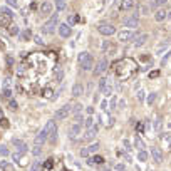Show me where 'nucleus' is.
<instances>
[{
    "mask_svg": "<svg viewBox=\"0 0 171 171\" xmlns=\"http://www.w3.org/2000/svg\"><path fill=\"white\" fill-rule=\"evenodd\" d=\"M81 131H82V124L81 123H74L72 126H69L67 129V137L70 141H76L79 136H81Z\"/></svg>",
    "mask_w": 171,
    "mask_h": 171,
    "instance_id": "0eeeda50",
    "label": "nucleus"
},
{
    "mask_svg": "<svg viewBox=\"0 0 171 171\" xmlns=\"http://www.w3.org/2000/svg\"><path fill=\"white\" fill-rule=\"evenodd\" d=\"M133 7H134V0H121V5H119L121 10H129Z\"/></svg>",
    "mask_w": 171,
    "mask_h": 171,
    "instance_id": "6ab92c4d",
    "label": "nucleus"
},
{
    "mask_svg": "<svg viewBox=\"0 0 171 171\" xmlns=\"http://www.w3.org/2000/svg\"><path fill=\"white\" fill-rule=\"evenodd\" d=\"M166 2H168V0H153V2H151V9H154V10L161 9L163 5H166Z\"/></svg>",
    "mask_w": 171,
    "mask_h": 171,
    "instance_id": "412c9836",
    "label": "nucleus"
},
{
    "mask_svg": "<svg viewBox=\"0 0 171 171\" xmlns=\"http://www.w3.org/2000/svg\"><path fill=\"white\" fill-rule=\"evenodd\" d=\"M10 24H12V19L10 17L0 14V27H10Z\"/></svg>",
    "mask_w": 171,
    "mask_h": 171,
    "instance_id": "aec40b11",
    "label": "nucleus"
},
{
    "mask_svg": "<svg viewBox=\"0 0 171 171\" xmlns=\"http://www.w3.org/2000/svg\"><path fill=\"white\" fill-rule=\"evenodd\" d=\"M62 79H64V69H57V72H56V81L61 82Z\"/></svg>",
    "mask_w": 171,
    "mask_h": 171,
    "instance_id": "e433bc0d",
    "label": "nucleus"
},
{
    "mask_svg": "<svg viewBox=\"0 0 171 171\" xmlns=\"http://www.w3.org/2000/svg\"><path fill=\"white\" fill-rule=\"evenodd\" d=\"M104 171H112V169H104Z\"/></svg>",
    "mask_w": 171,
    "mask_h": 171,
    "instance_id": "680f3d73",
    "label": "nucleus"
},
{
    "mask_svg": "<svg viewBox=\"0 0 171 171\" xmlns=\"http://www.w3.org/2000/svg\"><path fill=\"white\" fill-rule=\"evenodd\" d=\"M89 149H87V148H82L81 149V151H79V156H81V158H89Z\"/></svg>",
    "mask_w": 171,
    "mask_h": 171,
    "instance_id": "a19ab883",
    "label": "nucleus"
},
{
    "mask_svg": "<svg viewBox=\"0 0 171 171\" xmlns=\"http://www.w3.org/2000/svg\"><path fill=\"white\" fill-rule=\"evenodd\" d=\"M116 104H118V97H111V109H116Z\"/></svg>",
    "mask_w": 171,
    "mask_h": 171,
    "instance_id": "3c124183",
    "label": "nucleus"
},
{
    "mask_svg": "<svg viewBox=\"0 0 171 171\" xmlns=\"http://www.w3.org/2000/svg\"><path fill=\"white\" fill-rule=\"evenodd\" d=\"M84 124H86V128H87V129H89V128H92V126H94V121H92V118H87Z\"/></svg>",
    "mask_w": 171,
    "mask_h": 171,
    "instance_id": "49530a36",
    "label": "nucleus"
},
{
    "mask_svg": "<svg viewBox=\"0 0 171 171\" xmlns=\"http://www.w3.org/2000/svg\"><path fill=\"white\" fill-rule=\"evenodd\" d=\"M169 57H171V51H169V52H168V54H166V56L161 59V65H164L166 62H168V59H169Z\"/></svg>",
    "mask_w": 171,
    "mask_h": 171,
    "instance_id": "8fccbe9b",
    "label": "nucleus"
},
{
    "mask_svg": "<svg viewBox=\"0 0 171 171\" xmlns=\"http://www.w3.org/2000/svg\"><path fill=\"white\" fill-rule=\"evenodd\" d=\"M39 168H40V163H39V161H34V163L30 164V168H29V171H37Z\"/></svg>",
    "mask_w": 171,
    "mask_h": 171,
    "instance_id": "37998d69",
    "label": "nucleus"
},
{
    "mask_svg": "<svg viewBox=\"0 0 171 171\" xmlns=\"http://www.w3.org/2000/svg\"><path fill=\"white\" fill-rule=\"evenodd\" d=\"M5 2H7V5L14 7V9H19V3H17V0H5Z\"/></svg>",
    "mask_w": 171,
    "mask_h": 171,
    "instance_id": "c03bdc74",
    "label": "nucleus"
},
{
    "mask_svg": "<svg viewBox=\"0 0 171 171\" xmlns=\"http://www.w3.org/2000/svg\"><path fill=\"white\" fill-rule=\"evenodd\" d=\"M51 164H52V160H49V161L44 164V168H45V169H49V168H51Z\"/></svg>",
    "mask_w": 171,
    "mask_h": 171,
    "instance_id": "5fc2aeb1",
    "label": "nucleus"
},
{
    "mask_svg": "<svg viewBox=\"0 0 171 171\" xmlns=\"http://www.w3.org/2000/svg\"><path fill=\"white\" fill-rule=\"evenodd\" d=\"M134 139H136V141H134V144L137 146V148H139V149H144V141H143V139H141V137H139V136H136V137H134Z\"/></svg>",
    "mask_w": 171,
    "mask_h": 171,
    "instance_id": "4c0bfd02",
    "label": "nucleus"
},
{
    "mask_svg": "<svg viewBox=\"0 0 171 171\" xmlns=\"http://www.w3.org/2000/svg\"><path fill=\"white\" fill-rule=\"evenodd\" d=\"M86 112H87V114H89V116H91V114H94V107H92V106L86 107Z\"/></svg>",
    "mask_w": 171,
    "mask_h": 171,
    "instance_id": "864d4df0",
    "label": "nucleus"
},
{
    "mask_svg": "<svg viewBox=\"0 0 171 171\" xmlns=\"http://www.w3.org/2000/svg\"><path fill=\"white\" fill-rule=\"evenodd\" d=\"M12 144H14V148L17 149L19 153L27 154V151H29V146H27V143H24L22 139H12Z\"/></svg>",
    "mask_w": 171,
    "mask_h": 171,
    "instance_id": "ddd939ff",
    "label": "nucleus"
},
{
    "mask_svg": "<svg viewBox=\"0 0 171 171\" xmlns=\"http://www.w3.org/2000/svg\"><path fill=\"white\" fill-rule=\"evenodd\" d=\"M54 128H57V124H56V121H54V119H51V121H49V123H47V124H45V126L42 128V131H40L39 134L35 136L34 143L42 146V144L45 143V141L49 139V134L52 133V129H54Z\"/></svg>",
    "mask_w": 171,
    "mask_h": 171,
    "instance_id": "f257e3e1",
    "label": "nucleus"
},
{
    "mask_svg": "<svg viewBox=\"0 0 171 171\" xmlns=\"http://www.w3.org/2000/svg\"><path fill=\"white\" fill-rule=\"evenodd\" d=\"M168 19L171 20V12H169V14H166V20H168Z\"/></svg>",
    "mask_w": 171,
    "mask_h": 171,
    "instance_id": "bf43d9fd",
    "label": "nucleus"
},
{
    "mask_svg": "<svg viewBox=\"0 0 171 171\" xmlns=\"http://www.w3.org/2000/svg\"><path fill=\"white\" fill-rule=\"evenodd\" d=\"M168 47H169V44H168V42H166V44H161V45H160V47H158V51H156V54H158V56H161V54H163V52H164V51H168Z\"/></svg>",
    "mask_w": 171,
    "mask_h": 171,
    "instance_id": "473e14b6",
    "label": "nucleus"
},
{
    "mask_svg": "<svg viewBox=\"0 0 171 171\" xmlns=\"http://www.w3.org/2000/svg\"><path fill=\"white\" fill-rule=\"evenodd\" d=\"M158 74H160V70H153V72H151V76H149V77H158Z\"/></svg>",
    "mask_w": 171,
    "mask_h": 171,
    "instance_id": "13d9d810",
    "label": "nucleus"
},
{
    "mask_svg": "<svg viewBox=\"0 0 171 171\" xmlns=\"http://www.w3.org/2000/svg\"><path fill=\"white\" fill-rule=\"evenodd\" d=\"M137 160L139 161H148V151L146 149H139V153H137Z\"/></svg>",
    "mask_w": 171,
    "mask_h": 171,
    "instance_id": "b1692460",
    "label": "nucleus"
},
{
    "mask_svg": "<svg viewBox=\"0 0 171 171\" xmlns=\"http://www.w3.org/2000/svg\"><path fill=\"white\" fill-rule=\"evenodd\" d=\"M9 154H10L9 148L5 144H0V156H9Z\"/></svg>",
    "mask_w": 171,
    "mask_h": 171,
    "instance_id": "72a5a7b5",
    "label": "nucleus"
},
{
    "mask_svg": "<svg viewBox=\"0 0 171 171\" xmlns=\"http://www.w3.org/2000/svg\"><path fill=\"white\" fill-rule=\"evenodd\" d=\"M69 112H72V104H65V106H62L61 109H57L56 112H54V121H62L65 119L69 116Z\"/></svg>",
    "mask_w": 171,
    "mask_h": 171,
    "instance_id": "423d86ee",
    "label": "nucleus"
},
{
    "mask_svg": "<svg viewBox=\"0 0 171 171\" xmlns=\"http://www.w3.org/2000/svg\"><path fill=\"white\" fill-rule=\"evenodd\" d=\"M112 171H128V169H126V164H124V163H118Z\"/></svg>",
    "mask_w": 171,
    "mask_h": 171,
    "instance_id": "58836bf2",
    "label": "nucleus"
},
{
    "mask_svg": "<svg viewBox=\"0 0 171 171\" xmlns=\"http://www.w3.org/2000/svg\"><path fill=\"white\" fill-rule=\"evenodd\" d=\"M2 96H3L5 99H10V97H12V91H10V87H3Z\"/></svg>",
    "mask_w": 171,
    "mask_h": 171,
    "instance_id": "f704fd0d",
    "label": "nucleus"
},
{
    "mask_svg": "<svg viewBox=\"0 0 171 171\" xmlns=\"http://www.w3.org/2000/svg\"><path fill=\"white\" fill-rule=\"evenodd\" d=\"M156 97H158V94L156 92H151L148 96V99H146V102H148V106H153L154 101H156Z\"/></svg>",
    "mask_w": 171,
    "mask_h": 171,
    "instance_id": "7c9ffc66",
    "label": "nucleus"
},
{
    "mask_svg": "<svg viewBox=\"0 0 171 171\" xmlns=\"http://www.w3.org/2000/svg\"><path fill=\"white\" fill-rule=\"evenodd\" d=\"M65 5H67V2L65 0H62V2H56V9H57V12H62L65 9Z\"/></svg>",
    "mask_w": 171,
    "mask_h": 171,
    "instance_id": "2f4dec72",
    "label": "nucleus"
},
{
    "mask_svg": "<svg viewBox=\"0 0 171 171\" xmlns=\"http://www.w3.org/2000/svg\"><path fill=\"white\" fill-rule=\"evenodd\" d=\"M9 34H10L12 37H17V35H20V30H19V27L15 25V24L9 27Z\"/></svg>",
    "mask_w": 171,
    "mask_h": 171,
    "instance_id": "393cba45",
    "label": "nucleus"
},
{
    "mask_svg": "<svg viewBox=\"0 0 171 171\" xmlns=\"http://www.w3.org/2000/svg\"><path fill=\"white\" fill-rule=\"evenodd\" d=\"M57 32H59V35L62 39H69V37L72 35V27L67 25V24H61V25L57 27Z\"/></svg>",
    "mask_w": 171,
    "mask_h": 171,
    "instance_id": "9b49d317",
    "label": "nucleus"
},
{
    "mask_svg": "<svg viewBox=\"0 0 171 171\" xmlns=\"http://www.w3.org/2000/svg\"><path fill=\"white\" fill-rule=\"evenodd\" d=\"M77 61H79V65H81L82 70H92L94 69V57L89 52H81L77 56Z\"/></svg>",
    "mask_w": 171,
    "mask_h": 171,
    "instance_id": "7ed1b4c3",
    "label": "nucleus"
},
{
    "mask_svg": "<svg viewBox=\"0 0 171 171\" xmlns=\"http://www.w3.org/2000/svg\"><path fill=\"white\" fill-rule=\"evenodd\" d=\"M101 45H102V47H101V49H102V52H107V51H112V52H114V47H112L114 44L109 42V40H104Z\"/></svg>",
    "mask_w": 171,
    "mask_h": 171,
    "instance_id": "4be33fe9",
    "label": "nucleus"
},
{
    "mask_svg": "<svg viewBox=\"0 0 171 171\" xmlns=\"http://www.w3.org/2000/svg\"><path fill=\"white\" fill-rule=\"evenodd\" d=\"M0 168L3 171H14V164H10V163H7V161H2L0 163Z\"/></svg>",
    "mask_w": 171,
    "mask_h": 171,
    "instance_id": "a878e982",
    "label": "nucleus"
},
{
    "mask_svg": "<svg viewBox=\"0 0 171 171\" xmlns=\"http://www.w3.org/2000/svg\"><path fill=\"white\" fill-rule=\"evenodd\" d=\"M118 156H123L126 161H131V156H129L128 153H124V151H118Z\"/></svg>",
    "mask_w": 171,
    "mask_h": 171,
    "instance_id": "a18cd8bd",
    "label": "nucleus"
},
{
    "mask_svg": "<svg viewBox=\"0 0 171 171\" xmlns=\"http://www.w3.org/2000/svg\"><path fill=\"white\" fill-rule=\"evenodd\" d=\"M54 2H62V0H54Z\"/></svg>",
    "mask_w": 171,
    "mask_h": 171,
    "instance_id": "052dcab7",
    "label": "nucleus"
},
{
    "mask_svg": "<svg viewBox=\"0 0 171 171\" xmlns=\"http://www.w3.org/2000/svg\"><path fill=\"white\" fill-rule=\"evenodd\" d=\"M97 32L104 37H111L116 34V27L112 24H99L97 25Z\"/></svg>",
    "mask_w": 171,
    "mask_h": 171,
    "instance_id": "6e6552de",
    "label": "nucleus"
},
{
    "mask_svg": "<svg viewBox=\"0 0 171 171\" xmlns=\"http://www.w3.org/2000/svg\"><path fill=\"white\" fill-rule=\"evenodd\" d=\"M87 149H89V153H96L99 149V143H92L91 146H87Z\"/></svg>",
    "mask_w": 171,
    "mask_h": 171,
    "instance_id": "79ce46f5",
    "label": "nucleus"
},
{
    "mask_svg": "<svg viewBox=\"0 0 171 171\" xmlns=\"http://www.w3.org/2000/svg\"><path fill=\"white\" fill-rule=\"evenodd\" d=\"M82 111H84L82 104H74V106H72V114H74V116H76V114H81Z\"/></svg>",
    "mask_w": 171,
    "mask_h": 171,
    "instance_id": "c756f323",
    "label": "nucleus"
},
{
    "mask_svg": "<svg viewBox=\"0 0 171 171\" xmlns=\"http://www.w3.org/2000/svg\"><path fill=\"white\" fill-rule=\"evenodd\" d=\"M99 91L104 92L106 96L111 94V87H109V81H107V77H101V81H99Z\"/></svg>",
    "mask_w": 171,
    "mask_h": 171,
    "instance_id": "2eb2a0df",
    "label": "nucleus"
},
{
    "mask_svg": "<svg viewBox=\"0 0 171 171\" xmlns=\"http://www.w3.org/2000/svg\"><path fill=\"white\" fill-rule=\"evenodd\" d=\"M32 154H34L35 158H39L40 154H42V146H40V144H35L34 148H32Z\"/></svg>",
    "mask_w": 171,
    "mask_h": 171,
    "instance_id": "bb28decb",
    "label": "nucleus"
},
{
    "mask_svg": "<svg viewBox=\"0 0 171 171\" xmlns=\"http://www.w3.org/2000/svg\"><path fill=\"white\" fill-rule=\"evenodd\" d=\"M82 94H84V87H82L81 82H76V84L72 86V96L74 97H81Z\"/></svg>",
    "mask_w": 171,
    "mask_h": 171,
    "instance_id": "a211bd4d",
    "label": "nucleus"
},
{
    "mask_svg": "<svg viewBox=\"0 0 171 171\" xmlns=\"http://www.w3.org/2000/svg\"><path fill=\"white\" fill-rule=\"evenodd\" d=\"M20 37H22L24 40H29V39H32L34 35H32V30H30V29H25V30H24L22 34H20Z\"/></svg>",
    "mask_w": 171,
    "mask_h": 171,
    "instance_id": "c85d7f7f",
    "label": "nucleus"
},
{
    "mask_svg": "<svg viewBox=\"0 0 171 171\" xmlns=\"http://www.w3.org/2000/svg\"><path fill=\"white\" fill-rule=\"evenodd\" d=\"M133 45H134V47H143V45L146 44V40H148V35L146 34H143V32H141L139 35H136V37H133Z\"/></svg>",
    "mask_w": 171,
    "mask_h": 171,
    "instance_id": "4468645a",
    "label": "nucleus"
},
{
    "mask_svg": "<svg viewBox=\"0 0 171 171\" xmlns=\"http://www.w3.org/2000/svg\"><path fill=\"white\" fill-rule=\"evenodd\" d=\"M123 25L126 29H136L137 25H139V12H134V14L128 15V17L123 19Z\"/></svg>",
    "mask_w": 171,
    "mask_h": 171,
    "instance_id": "20e7f679",
    "label": "nucleus"
},
{
    "mask_svg": "<svg viewBox=\"0 0 171 171\" xmlns=\"http://www.w3.org/2000/svg\"><path fill=\"white\" fill-rule=\"evenodd\" d=\"M34 40H35V42L39 44V45H44V39H42L40 35H34Z\"/></svg>",
    "mask_w": 171,
    "mask_h": 171,
    "instance_id": "09e8293b",
    "label": "nucleus"
},
{
    "mask_svg": "<svg viewBox=\"0 0 171 171\" xmlns=\"http://www.w3.org/2000/svg\"><path fill=\"white\" fill-rule=\"evenodd\" d=\"M149 2H153V0H149Z\"/></svg>",
    "mask_w": 171,
    "mask_h": 171,
    "instance_id": "e2e57ef3",
    "label": "nucleus"
},
{
    "mask_svg": "<svg viewBox=\"0 0 171 171\" xmlns=\"http://www.w3.org/2000/svg\"><path fill=\"white\" fill-rule=\"evenodd\" d=\"M144 97H146V94H144V91H137V94H136V99L139 102H144Z\"/></svg>",
    "mask_w": 171,
    "mask_h": 171,
    "instance_id": "ea45409f",
    "label": "nucleus"
},
{
    "mask_svg": "<svg viewBox=\"0 0 171 171\" xmlns=\"http://www.w3.org/2000/svg\"><path fill=\"white\" fill-rule=\"evenodd\" d=\"M151 156H153L154 163L161 164V161H163V153H161L160 148H156V146H151Z\"/></svg>",
    "mask_w": 171,
    "mask_h": 171,
    "instance_id": "dca6fc26",
    "label": "nucleus"
},
{
    "mask_svg": "<svg viewBox=\"0 0 171 171\" xmlns=\"http://www.w3.org/2000/svg\"><path fill=\"white\" fill-rule=\"evenodd\" d=\"M56 141H57V128H54V129H52V133L49 134V143L54 144Z\"/></svg>",
    "mask_w": 171,
    "mask_h": 171,
    "instance_id": "cd10ccee",
    "label": "nucleus"
},
{
    "mask_svg": "<svg viewBox=\"0 0 171 171\" xmlns=\"http://www.w3.org/2000/svg\"><path fill=\"white\" fill-rule=\"evenodd\" d=\"M59 27V14H54L51 19L47 20V22L42 24V27H40V32L45 35H51L56 32V29Z\"/></svg>",
    "mask_w": 171,
    "mask_h": 171,
    "instance_id": "f03ea898",
    "label": "nucleus"
},
{
    "mask_svg": "<svg viewBox=\"0 0 171 171\" xmlns=\"http://www.w3.org/2000/svg\"><path fill=\"white\" fill-rule=\"evenodd\" d=\"M52 9H54V5H52L51 2L40 3V7H39V17H47V15H51L52 14Z\"/></svg>",
    "mask_w": 171,
    "mask_h": 171,
    "instance_id": "9d476101",
    "label": "nucleus"
},
{
    "mask_svg": "<svg viewBox=\"0 0 171 171\" xmlns=\"http://www.w3.org/2000/svg\"><path fill=\"white\" fill-rule=\"evenodd\" d=\"M96 136H97V126H92V128H89V129L84 133V134H82V141L91 143V141H94Z\"/></svg>",
    "mask_w": 171,
    "mask_h": 171,
    "instance_id": "f8f14e48",
    "label": "nucleus"
},
{
    "mask_svg": "<svg viewBox=\"0 0 171 171\" xmlns=\"http://www.w3.org/2000/svg\"><path fill=\"white\" fill-rule=\"evenodd\" d=\"M107 67H109V61H107V57L99 59L97 64H96V67H94V76H102V74L107 70Z\"/></svg>",
    "mask_w": 171,
    "mask_h": 171,
    "instance_id": "1a4fd4ad",
    "label": "nucleus"
},
{
    "mask_svg": "<svg viewBox=\"0 0 171 171\" xmlns=\"http://www.w3.org/2000/svg\"><path fill=\"white\" fill-rule=\"evenodd\" d=\"M9 106L12 107V109H15V107H17V102H15V101H10V102H9Z\"/></svg>",
    "mask_w": 171,
    "mask_h": 171,
    "instance_id": "6e6d98bb",
    "label": "nucleus"
},
{
    "mask_svg": "<svg viewBox=\"0 0 171 171\" xmlns=\"http://www.w3.org/2000/svg\"><path fill=\"white\" fill-rule=\"evenodd\" d=\"M123 143H124V148H126L128 151H131V143H129V139H124Z\"/></svg>",
    "mask_w": 171,
    "mask_h": 171,
    "instance_id": "603ef678",
    "label": "nucleus"
},
{
    "mask_svg": "<svg viewBox=\"0 0 171 171\" xmlns=\"http://www.w3.org/2000/svg\"><path fill=\"white\" fill-rule=\"evenodd\" d=\"M0 14H3V15H7V17L14 19V12H12L7 5H2V7H0Z\"/></svg>",
    "mask_w": 171,
    "mask_h": 171,
    "instance_id": "5701e85b",
    "label": "nucleus"
},
{
    "mask_svg": "<svg viewBox=\"0 0 171 171\" xmlns=\"http://www.w3.org/2000/svg\"><path fill=\"white\" fill-rule=\"evenodd\" d=\"M76 22H77V15H69V17H67V22H65V24L72 27V25H74V24H76Z\"/></svg>",
    "mask_w": 171,
    "mask_h": 171,
    "instance_id": "c9c22d12",
    "label": "nucleus"
},
{
    "mask_svg": "<svg viewBox=\"0 0 171 171\" xmlns=\"http://www.w3.org/2000/svg\"><path fill=\"white\" fill-rule=\"evenodd\" d=\"M141 34V30H129V29H123L121 32H118V39H119V42H128V40H131L133 37H136V35H139Z\"/></svg>",
    "mask_w": 171,
    "mask_h": 171,
    "instance_id": "39448f33",
    "label": "nucleus"
},
{
    "mask_svg": "<svg viewBox=\"0 0 171 171\" xmlns=\"http://www.w3.org/2000/svg\"><path fill=\"white\" fill-rule=\"evenodd\" d=\"M166 14H168V12H166L164 9H158L156 12H154V20H156V22H164L166 20Z\"/></svg>",
    "mask_w": 171,
    "mask_h": 171,
    "instance_id": "f3484780",
    "label": "nucleus"
},
{
    "mask_svg": "<svg viewBox=\"0 0 171 171\" xmlns=\"http://www.w3.org/2000/svg\"><path fill=\"white\" fill-rule=\"evenodd\" d=\"M3 87H12V79H10V77H5V79H3Z\"/></svg>",
    "mask_w": 171,
    "mask_h": 171,
    "instance_id": "de8ad7c7",
    "label": "nucleus"
},
{
    "mask_svg": "<svg viewBox=\"0 0 171 171\" xmlns=\"http://www.w3.org/2000/svg\"><path fill=\"white\" fill-rule=\"evenodd\" d=\"M7 64H9V65L14 64V61H12V56H7Z\"/></svg>",
    "mask_w": 171,
    "mask_h": 171,
    "instance_id": "4d7b16f0",
    "label": "nucleus"
}]
</instances>
